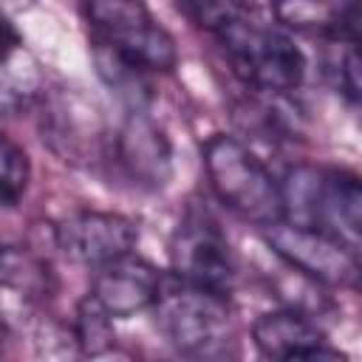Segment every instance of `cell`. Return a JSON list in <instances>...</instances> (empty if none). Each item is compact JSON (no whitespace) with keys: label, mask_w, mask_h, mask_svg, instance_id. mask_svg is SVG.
I'll return each mask as SVG.
<instances>
[{"label":"cell","mask_w":362,"mask_h":362,"mask_svg":"<svg viewBox=\"0 0 362 362\" xmlns=\"http://www.w3.org/2000/svg\"><path fill=\"white\" fill-rule=\"evenodd\" d=\"M215 37L223 45L235 76L243 79L246 85L263 93L283 96L303 82L305 74L303 51L277 25L252 20L246 6L240 14L226 20L215 31Z\"/></svg>","instance_id":"cell-1"},{"label":"cell","mask_w":362,"mask_h":362,"mask_svg":"<svg viewBox=\"0 0 362 362\" xmlns=\"http://www.w3.org/2000/svg\"><path fill=\"white\" fill-rule=\"evenodd\" d=\"M204 170L218 201L243 221L272 226L283 221L280 181L240 139L215 133L204 141Z\"/></svg>","instance_id":"cell-2"},{"label":"cell","mask_w":362,"mask_h":362,"mask_svg":"<svg viewBox=\"0 0 362 362\" xmlns=\"http://www.w3.org/2000/svg\"><path fill=\"white\" fill-rule=\"evenodd\" d=\"M93 40L113 48L130 65L147 74H167L178 62L173 34L153 20L147 6L133 0H93L85 6Z\"/></svg>","instance_id":"cell-3"},{"label":"cell","mask_w":362,"mask_h":362,"mask_svg":"<svg viewBox=\"0 0 362 362\" xmlns=\"http://www.w3.org/2000/svg\"><path fill=\"white\" fill-rule=\"evenodd\" d=\"M158 325L167 339L192 359H215L229 345V303L184 283L164 286L156 300Z\"/></svg>","instance_id":"cell-4"},{"label":"cell","mask_w":362,"mask_h":362,"mask_svg":"<svg viewBox=\"0 0 362 362\" xmlns=\"http://www.w3.org/2000/svg\"><path fill=\"white\" fill-rule=\"evenodd\" d=\"M263 240L286 266L314 283L354 288L359 280L356 252L322 229L277 221L272 226H263Z\"/></svg>","instance_id":"cell-5"},{"label":"cell","mask_w":362,"mask_h":362,"mask_svg":"<svg viewBox=\"0 0 362 362\" xmlns=\"http://www.w3.org/2000/svg\"><path fill=\"white\" fill-rule=\"evenodd\" d=\"M173 274L192 288L226 297L235 280V263L221 226L201 209H189L170 240Z\"/></svg>","instance_id":"cell-6"},{"label":"cell","mask_w":362,"mask_h":362,"mask_svg":"<svg viewBox=\"0 0 362 362\" xmlns=\"http://www.w3.org/2000/svg\"><path fill=\"white\" fill-rule=\"evenodd\" d=\"M40 133L42 141L71 164H82L96 158L105 127L102 116L93 102H88L76 90H54L42 93V113H40Z\"/></svg>","instance_id":"cell-7"},{"label":"cell","mask_w":362,"mask_h":362,"mask_svg":"<svg viewBox=\"0 0 362 362\" xmlns=\"http://www.w3.org/2000/svg\"><path fill=\"white\" fill-rule=\"evenodd\" d=\"M136 240V223L119 212L82 209L57 226V246L71 260L96 269L130 255Z\"/></svg>","instance_id":"cell-8"},{"label":"cell","mask_w":362,"mask_h":362,"mask_svg":"<svg viewBox=\"0 0 362 362\" xmlns=\"http://www.w3.org/2000/svg\"><path fill=\"white\" fill-rule=\"evenodd\" d=\"M116 158L130 181L144 189H164L173 178V144L147 110H130L119 136Z\"/></svg>","instance_id":"cell-9"},{"label":"cell","mask_w":362,"mask_h":362,"mask_svg":"<svg viewBox=\"0 0 362 362\" xmlns=\"http://www.w3.org/2000/svg\"><path fill=\"white\" fill-rule=\"evenodd\" d=\"M308 226L328 232L354 252L362 240V184L351 170H320Z\"/></svg>","instance_id":"cell-10"},{"label":"cell","mask_w":362,"mask_h":362,"mask_svg":"<svg viewBox=\"0 0 362 362\" xmlns=\"http://www.w3.org/2000/svg\"><path fill=\"white\" fill-rule=\"evenodd\" d=\"M161 283H164L161 272L150 260L136 257L130 252L107 266H99L90 294L102 303V308L110 317H133L156 305Z\"/></svg>","instance_id":"cell-11"},{"label":"cell","mask_w":362,"mask_h":362,"mask_svg":"<svg viewBox=\"0 0 362 362\" xmlns=\"http://www.w3.org/2000/svg\"><path fill=\"white\" fill-rule=\"evenodd\" d=\"M252 339H255V348L266 359L283 362L286 356H291L297 351L322 345V331L303 311L280 308V311L260 314L252 322Z\"/></svg>","instance_id":"cell-12"},{"label":"cell","mask_w":362,"mask_h":362,"mask_svg":"<svg viewBox=\"0 0 362 362\" xmlns=\"http://www.w3.org/2000/svg\"><path fill=\"white\" fill-rule=\"evenodd\" d=\"M280 23L303 31H317L334 42H359V6L356 3H280L272 6Z\"/></svg>","instance_id":"cell-13"},{"label":"cell","mask_w":362,"mask_h":362,"mask_svg":"<svg viewBox=\"0 0 362 362\" xmlns=\"http://www.w3.org/2000/svg\"><path fill=\"white\" fill-rule=\"evenodd\" d=\"M90 57H93V65H96L99 79H102L130 110H144V107L153 102V85H150V79H147V71L130 65L127 59H122L113 48H107V45L99 42V40H93Z\"/></svg>","instance_id":"cell-14"},{"label":"cell","mask_w":362,"mask_h":362,"mask_svg":"<svg viewBox=\"0 0 362 362\" xmlns=\"http://www.w3.org/2000/svg\"><path fill=\"white\" fill-rule=\"evenodd\" d=\"M42 93V74L25 48L0 65V113H23Z\"/></svg>","instance_id":"cell-15"},{"label":"cell","mask_w":362,"mask_h":362,"mask_svg":"<svg viewBox=\"0 0 362 362\" xmlns=\"http://www.w3.org/2000/svg\"><path fill=\"white\" fill-rule=\"evenodd\" d=\"M0 283L28 291L34 300L45 297L54 286L51 269L42 257L20 246H0Z\"/></svg>","instance_id":"cell-16"},{"label":"cell","mask_w":362,"mask_h":362,"mask_svg":"<svg viewBox=\"0 0 362 362\" xmlns=\"http://www.w3.org/2000/svg\"><path fill=\"white\" fill-rule=\"evenodd\" d=\"M74 337L85 356H105L107 351L116 348V331H113L110 314L102 308V303L93 294H85L76 303Z\"/></svg>","instance_id":"cell-17"},{"label":"cell","mask_w":362,"mask_h":362,"mask_svg":"<svg viewBox=\"0 0 362 362\" xmlns=\"http://www.w3.org/2000/svg\"><path fill=\"white\" fill-rule=\"evenodd\" d=\"M31 345L37 354V362H82V348L62 322L51 317H37L31 325Z\"/></svg>","instance_id":"cell-18"},{"label":"cell","mask_w":362,"mask_h":362,"mask_svg":"<svg viewBox=\"0 0 362 362\" xmlns=\"http://www.w3.org/2000/svg\"><path fill=\"white\" fill-rule=\"evenodd\" d=\"M31 181V158L14 139L0 133V206L11 209L20 204Z\"/></svg>","instance_id":"cell-19"},{"label":"cell","mask_w":362,"mask_h":362,"mask_svg":"<svg viewBox=\"0 0 362 362\" xmlns=\"http://www.w3.org/2000/svg\"><path fill=\"white\" fill-rule=\"evenodd\" d=\"M187 17H192V23H198L201 28H206V31H218L226 20H232L235 14H240L243 11V6L240 3H232V0H198V3H181L178 6Z\"/></svg>","instance_id":"cell-20"},{"label":"cell","mask_w":362,"mask_h":362,"mask_svg":"<svg viewBox=\"0 0 362 362\" xmlns=\"http://www.w3.org/2000/svg\"><path fill=\"white\" fill-rule=\"evenodd\" d=\"M337 82L342 93L356 105L359 102V51L356 45H348L345 57L337 62Z\"/></svg>","instance_id":"cell-21"},{"label":"cell","mask_w":362,"mask_h":362,"mask_svg":"<svg viewBox=\"0 0 362 362\" xmlns=\"http://www.w3.org/2000/svg\"><path fill=\"white\" fill-rule=\"evenodd\" d=\"M20 48H23V37H20L17 25L8 20V14L0 11V65H3L8 57H14Z\"/></svg>","instance_id":"cell-22"},{"label":"cell","mask_w":362,"mask_h":362,"mask_svg":"<svg viewBox=\"0 0 362 362\" xmlns=\"http://www.w3.org/2000/svg\"><path fill=\"white\" fill-rule=\"evenodd\" d=\"M283 362H351V359H348V354H342L337 348L314 345V348H305V351H297V354L286 356Z\"/></svg>","instance_id":"cell-23"}]
</instances>
